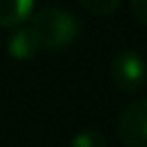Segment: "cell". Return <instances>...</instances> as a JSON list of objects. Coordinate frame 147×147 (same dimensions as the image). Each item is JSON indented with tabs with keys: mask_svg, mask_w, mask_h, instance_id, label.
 I'll return each mask as SVG.
<instances>
[{
	"mask_svg": "<svg viewBox=\"0 0 147 147\" xmlns=\"http://www.w3.org/2000/svg\"><path fill=\"white\" fill-rule=\"evenodd\" d=\"M30 30L41 50H63L80 35V22L76 15L59 7L41 9L32 18Z\"/></svg>",
	"mask_w": 147,
	"mask_h": 147,
	"instance_id": "1",
	"label": "cell"
},
{
	"mask_svg": "<svg viewBox=\"0 0 147 147\" xmlns=\"http://www.w3.org/2000/svg\"><path fill=\"white\" fill-rule=\"evenodd\" d=\"M110 78L115 87L123 93H136L147 82L145 59L136 50H121L110 63Z\"/></svg>",
	"mask_w": 147,
	"mask_h": 147,
	"instance_id": "2",
	"label": "cell"
},
{
	"mask_svg": "<svg viewBox=\"0 0 147 147\" xmlns=\"http://www.w3.org/2000/svg\"><path fill=\"white\" fill-rule=\"evenodd\" d=\"M117 130L125 147H147V100L125 106L119 115Z\"/></svg>",
	"mask_w": 147,
	"mask_h": 147,
	"instance_id": "3",
	"label": "cell"
},
{
	"mask_svg": "<svg viewBox=\"0 0 147 147\" xmlns=\"http://www.w3.org/2000/svg\"><path fill=\"white\" fill-rule=\"evenodd\" d=\"M7 50H9V54L13 56V59L26 61V59H32L41 48H39V43H37L30 26L28 28L20 26V28H15V30L11 32L9 41H7Z\"/></svg>",
	"mask_w": 147,
	"mask_h": 147,
	"instance_id": "4",
	"label": "cell"
},
{
	"mask_svg": "<svg viewBox=\"0 0 147 147\" xmlns=\"http://www.w3.org/2000/svg\"><path fill=\"white\" fill-rule=\"evenodd\" d=\"M35 0H0V28L20 26L32 13Z\"/></svg>",
	"mask_w": 147,
	"mask_h": 147,
	"instance_id": "5",
	"label": "cell"
},
{
	"mask_svg": "<svg viewBox=\"0 0 147 147\" xmlns=\"http://www.w3.org/2000/svg\"><path fill=\"white\" fill-rule=\"evenodd\" d=\"M80 5H82L91 15L104 18V15H113L117 9H119L121 0H80Z\"/></svg>",
	"mask_w": 147,
	"mask_h": 147,
	"instance_id": "6",
	"label": "cell"
},
{
	"mask_svg": "<svg viewBox=\"0 0 147 147\" xmlns=\"http://www.w3.org/2000/svg\"><path fill=\"white\" fill-rule=\"evenodd\" d=\"M69 147H106V138L97 130H82L71 138Z\"/></svg>",
	"mask_w": 147,
	"mask_h": 147,
	"instance_id": "7",
	"label": "cell"
},
{
	"mask_svg": "<svg viewBox=\"0 0 147 147\" xmlns=\"http://www.w3.org/2000/svg\"><path fill=\"white\" fill-rule=\"evenodd\" d=\"M130 9H132V15L136 18V22L147 26V0H130Z\"/></svg>",
	"mask_w": 147,
	"mask_h": 147,
	"instance_id": "8",
	"label": "cell"
}]
</instances>
